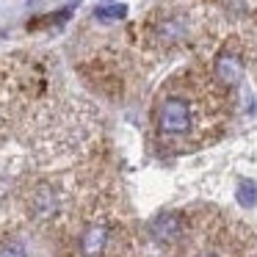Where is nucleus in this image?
<instances>
[{
    "mask_svg": "<svg viewBox=\"0 0 257 257\" xmlns=\"http://www.w3.org/2000/svg\"><path fill=\"white\" fill-rule=\"evenodd\" d=\"M194 124H196L194 105L185 97L172 94L161 100V105H158V130H161V136H166V139L185 136L194 130Z\"/></svg>",
    "mask_w": 257,
    "mask_h": 257,
    "instance_id": "nucleus-1",
    "label": "nucleus"
},
{
    "mask_svg": "<svg viewBox=\"0 0 257 257\" xmlns=\"http://www.w3.org/2000/svg\"><path fill=\"white\" fill-rule=\"evenodd\" d=\"M150 229H152L158 243L174 246L177 240L185 238V218H183V213H177V210H163L150 221Z\"/></svg>",
    "mask_w": 257,
    "mask_h": 257,
    "instance_id": "nucleus-2",
    "label": "nucleus"
},
{
    "mask_svg": "<svg viewBox=\"0 0 257 257\" xmlns=\"http://www.w3.org/2000/svg\"><path fill=\"white\" fill-rule=\"evenodd\" d=\"M108 243V227L105 224H91L80 235V254L83 257H102Z\"/></svg>",
    "mask_w": 257,
    "mask_h": 257,
    "instance_id": "nucleus-3",
    "label": "nucleus"
},
{
    "mask_svg": "<svg viewBox=\"0 0 257 257\" xmlns=\"http://www.w3.org/2000/svg\"><path fill=\"white\" fill-rule=\"evenodd\" d=\"M216 78L227 86H235L240 80V61L232 53H221V56L216 58Z\"/></svg>",
    "mask_w": 257,
    "mask_h": 257,
    "instance_id": "nucleus-4",
    "label": "nucleus"
},
{
    "mask_svg": "<svg viewBox=\"0 0 257 257\" xmlns=\"http://www.w3.org/2000/svg\"><path fill=\"white\" fill-rule=\"evenodd\" d=\"M235 199H238L240 207H254L257 205V183H251V180H240L238 188H235Z\"/></svg>",
    "mask_w": 257,
    "mask_h": 257,
    "instance_id": "nucleus-5",
    "label": "nucleus"
},
{
    "mask_svg": "<svg viewBox=\"0 0 257 257\" xmlns=\"http://www.w3.org/2000/svg\"><path fill=\"white\" fill-rule=\"evenodd\" d=\"M34 210L39 213V216H50V213L56 210V196H53L50 188H39L34 194Z\"/></svg>",
    "mask_w": 257,
    "mask_h": 257,
    "instance_id": "nucleus-6",
    "label": "nucleus"
},
{
    "mask_svg": "<svg viewBox=\"0 0 257 257\" xmlns=\"http://www.w3.org/2000/svg\"><path fill=\"white\" fill-rule=\"evenodd\" d=\"M124 14H127V6H122V3H111V6L97 9V17L100 20H122Z\"/></svg>",
    "mask_w": 257,
    "mask_h": 257,
    "instance_id": "nucleus-7",
    "label": "nucleus"
},
{
    "mask_svg": "<svg viewBox=\"0 0 257 257\" xmlns=\"http://www.w3.org/2000/svg\"><path fill=\"white\" fill-rule=\"evenodd\" d=\"M0 257H28L23 249V243H17V240H9V243L0 246Z\"/></svg>",
    "mask_w": 257,
    "mask_h": 257,
    "instance_id": "nucleus-8",
    "label": "nucleus"
},
{
    "mask_svg": "<svg viewBox=\"0 0 257 257\" xmlns=\"http://www.w3.org/2000/svg\"><path fill=\"white\" fill-rule=\"evenodd\" d=\"M196 257H227V251H216V249H205V251H199Z\"/></svg>",
    "mask_w": 257,
    "mask_h": 257,
    "instance_id": "nucleus-9",
    "label": "nucleus"
}]
</instances>
